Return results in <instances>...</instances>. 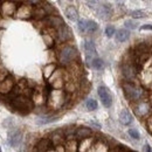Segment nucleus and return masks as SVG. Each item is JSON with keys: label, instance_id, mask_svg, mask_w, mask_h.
<instances>
[{"label": "nucleus", "instance_id": "a878e982", "mask_svg": "<svg viewBox=\"0 0 152 152\" xmlns=\"http://www.w3.org/2000/svg\"><path fill=\"white\" fill-rule=\"evenodd\" d=\"M63 88H64L66 93H69V94L75 93L76 90H77V83H76L75 80H68V81H66Z\"/></svg>", "mask_w": 152, "mask_h": 152}, {"label": "nucleus", "instance_id": "6ab92c4d", "mask_svg": "<svg viewBox=\"0 0 152 152\" xmlns=\"http://www.w3.org/2000/svg\"><path fill=\"white\" fill-rule=\"evenodd\" d=\"M95 142V138L94 137H88V138H84V139H81V142L78 143V151L80 152H84V151H89L90 148L93 146Z\"/></svg>", "mask_w": 152, "mask_h": 152}, {"label": "nucleus", "instance_id": "f03ea898", "mask_svg": "<svg viewBox=\"0 0 152 152\" xmlns=\"http://www.w3.org/2000/svg\"><path fill=\"white\" fill-rule=\"evenodd\" d=\"M57 58H58V62L61 66L67 67L68 64H70L72 62H74L78 58V52L74 46L66 45L60 49V52L57 54Z\"/></svg>", "mask_w": 152, "mask_h": 152}, {"label": "nucleus", "instance_id": "3c124183", "mask_svg": "<svg viewBox=\"0 0 152 152\" xmlns=\"http://www.w3.org/2000/svg\"><path fill=\"white\" fill-rule=\"evenodd\" d=\"M0 151H1V148H0Z\"/></svg>", "mask_w": 152, "mask_h": 152}, {"label": "nucleus", "instance_id": "423d86ee", "mask_svg": "<svg viewBox=\"0 0 152 152\" xmlns=\"http://www.w3.org/2000/svg\"><path fill=\"white\" fill-rule=\"evenodd\" d=\"M33 8H34V6L28 5V4L25 2V4H22V5L18 6L14 17L20 20L32 19V15H33Z\"/></svg>", "mask_w": 152, "mask_h": 152}, {"label": "nucleus", "instance_id": "c85d7f7f", "mask_svg": "<svg viewBox=\"0 0 152 152\" xmlns=\"http://www.w3.org/2000/svg\"><path fill=\"white\" fill-rule=\"evenodd\" d=\"M90 66H91L94 69H96V70H101V69L104 68V62H103V60L99 58V57H94V58L91 60V62H90Z\"/></svg>", "mask_w": 152, "mask_h": 152}, {"label": "nucleus", "instance_id": "37998d69", "mask_svg": "<svg viewBox=\"0 0 152 152\" xmlns=\"http://www.w3.org/2000/svg\"><path fill=\"white\" fill-rule=\"evenodd\" d=\"M72 1H73V0H60V2H61L62 5H69Z\"/></svg>", "mask_w": 152, "mask_h": 152}, {"label": "nucleus", "instance_id": "c03bdc74", "mask_svg": "<svg viewBox=\"0 0 152 152\" xmlns=\"http://www.w3.org/2000/svg\"><path fill=\"white\" fill-rule=\"evenodd\" d=\"M140 29H143V31H144V29H151L152 31V26L151 25H145V26H142Z\"/></svg>", "mask_w": 152, "mask_h": 152}, {"label": "nucleus", "instance_id": "f257e3e1", "mask_svg": "<svg viewBox=\"0 0 152 152\" xmlns=\"http://www.w3.org/2000/svg\"><path fill=\"white\" fill-rule=\"evenodd\" d=\"M10 104L13 109H15L19 114L27 115L32 111L34 108V103L31 97L26 95H18L15 96L13 99L10 101Z\"/></svg>", "mask_w": 152, "mask_h": 152}, {"label": "nucleus", "instance_id": "dca6fc26", "mask_svg": "<svg viewBox=\"0 0 152 152\" xmlns=\"http://www.w3.org/2000/svg\"><path fill=\"white\" fill-rule=\"evenodd\" d=\"M96 12H97V15L103 20L109 19V18L111 17V13H113L111 7H110L109 5H105V4H104V5H99L98 8L96 10Z\"/></svg>", "mask_w": 152, "mask_h": 152}, {"label": "nucleus", "instance_id": "a19ab883", "mask_svg": "<svg viewBox=\"0 0 152 152\" xmlns=\"http://www.w3.org/2000/svg\"><path fill=\"white\" fill-rule=\"evenodd\" d=\"M43 0H23V2L28 4V5H32V6H37V5H40Z\"/></svg>", "mask_w": 152, "mask_h": 152}, {"label": "nucleus", "instance_id": "79ce46f5", "mask_svg": "<svg viewBox=\"0 0 152 152\" xmlns=\"http://www.w3.org/2000/svg\"><path fill=\"white\" fill-rule=\"evenodd\" d=\"M90 125L95 126L96 129H101V124H98V123H96V122H90Z\"/></svg>", "mask_w": 152, "mask_h": 152}, {"label": "nucleus", "instance_id": "bb28decb", "mask_svg": "<svg viewBox=\"0 0 152 152\" xmlns=\"http://www.w3.org/2000/svg\"><path fill=\"white\" fill-rule=\"evenodd\" d=\"M115 35H116V40H117V41L124 42V41H126V40L129 39L130 32H129L128 29H119V31H117V32L115 33Z\"/></svg>", "mask_w": 152, "mask_h": 152}, {"label": "nucleus", "instance_id": "2eb2a0df", "mask_svg": "<svg viewBox=\"0 0 152 152\" xmlns=\"http://www.w3.org/2000/svg\"><path fill=\"white\" fill-rule=\"evenodd\" d=\"M50 146H53L50 138H42L39 140L37 148L34 150L35 151H55L54 148H50Z\"/></svg>", "mask_w": 152, "mask_h": 152}, {"label": "nucleus", "instance_id": "f704fd0d", "mask_svg": "<svg viewBox=\"0 0 152 152\" xmlns=\"http://www.w3.org/2000/svg\"><path fill=\"white\" fill-rule=\"evenodd\" d=\"M145 15H146V13L143 12V11H132V12H131V17L134 18V19H142V18H144Z\"/></svg>", "mask_w": 152, "mask_h": 152}, {"label": "nucleus", "instance_id": "a211bd4d", "mask_svg": "<svg viewBox=\"0 0 152 152\" xmlns=\"http://www.w3.org/2000/svg\"><path fill=\"white\" fill-rule=\"evenodd\" d=\"M50 140H52V144L53 146L58 145V144H64V140H66V137H64V131L62 130H56L50 134Z\"/></svg>", "mask_w": 152, "mask_h": 152}, {"label": "nucleus", "instance_id": "20e7f679", "mask_svg": "<svg viewBox=\"0 0 152 152\" xmlns=\"http://www.w3.org/2000/svg\"><path fill=\"white\" fill-rule=\"evenodd\" d=\"M123 91L126 96V98L131 102H138L140 98H142V95H143V89L140 87H138L137 84H134L133 82H124L123 83Z\"/></svg>", "mask_w": 152, "mask_h": 152}, {"label": "nucleus", "instance_id": "cd10ccee", "mask_svg": "<svg viewBox=\"0 0 152 152\" xmlns=\"http://www.w3.org/2000/svg\"><path fill=\"white\" fill-rule=\"evenodd\" d=\"M55 121H57L56 116H42V117H39L37 119V124L43 125V124H48V123H52Z\"/></svg>", "mask_w": 152, "mask_h": 152}, {"label": "nucleus", "instance_id": "ddd939ff", "mask_svg": "<svg viewBox=\"0 0 152 152\" xmlns=\"http://www.w3.org/2000/svg\"><path fill=\"white\" fill-rule=\"evenodd\" d=\"M150 110H151V105L148 102H139L138 101V104L134 107V114L138 117H146L150 113Z\"/></svg>", "mask_w": 152, "mask_h": 152}, {"label": "nucleus", "instance_id": "72a5a7b5", "mask_svg": "<svg viewBox=\"0 0 152 152\" xmlns=\"http://www.w3.org/2000/svg\"><path fill=\"white\" fill-rule=\"evenodd\" d=\"M77 28L81 33H87V20H78L77 21Z\"/></svg>", "mask_w": 152, "mask_h": 152}, {"label": "nucleus", "instance_id": "4468645a", "mask_svg": "<svg viewBox=\"0 0 152 152\" xmlns=\"http://www.w3.org/2000/svg\"><path fill=\"white\" fill-rule=\"evenodd\" d=\"M84 49H86V53H87V60L89 61V63L91 62V56H95L96 55V47L95 43L93 40L90 39H86L84 40Z\"/></svg>", "mask_w": 152, "mask_h": 152}, {"label": "nucleus", "instance_id": "e433bc0d", "mask_svg": "<svg viewBox=\"0 0 152 152\" xmlns=\"http://www.w3.org/2000/svg\"><path fill=\"white\" fill-rule=\"evenodd\" d=\"M128 132H129V136H130L131 138H133V139H139V138H140V134H139V132H138L137 129L131 128V129H129Z\"/></svg>", "mask_w": 152, "mask_h": 152}, {"label": "nucleus", "instance_id": "7ed1b4c3", "mask_svg": "<svg viewBox=\"0 0 152 152\" xmlns=\"http://www.w3.org/2000/svg\"><path fill=\"white\" fill-rule=\"evenodd\" d=\"M66 101H67V93L62 89H53L47 97V104L53 110L62 108Z\"/></svg>", "mask_w": 152, "mask_h": 152}, {"label": "nucleus", "instance_id": "49530a36", "mask_svg": "<svg viewBox=\"0 0 152 152\" xmlns=\"http://www.w3.org/2000/svg\"><path fill=\"white\" fill-rule=\"evenodd\" d=\"M4 68V64H2V62H1V58H0V69H2Z\"/></svg>", "mask_w": 152, "mask_h": 152}, {"label": "nucleus", "instance_id": "a18cd8bd", "mask_svg": "<svg viewBox=\"0 0 152 152\" xmlns=\"http://www.w3.org/2000/svg\"><path fill=\"white\" fill-rule=\"evenodd\" d=\"M144 151H151V148H150V145H149V144H146V145H145Z\"/></svg>", "mask_w": 152, "mask_h": 152}, {"label": "nucleus", "instance_id": "39448f33", "mask_svg": "<svg viewBox=\"0 0 152 152\" xmlns=\"http://www.w3.org/2000/svg\"><path fill=\"white\" fill-rule=\"evenodd\" d=\"M17 8H18L17 2H14L12 0H4L1 6H0V12H1L2 18L7 19V18H11V17H14Z\"/></svg>", "mask_w": 152, "mask_h": 152}, {"label": "nucleus", "instance_id": "c9c22d12", "mask_svg": "<svg viewBox=\"0 0 152 152\" xmlns=\"http://www.w3.org/2000/svg\"><path fill=\"white\" fill-rule=\"evenodd\" d=\"M45 10H46V12L49 14V13H52V12H55V10H54V7L52 6V5H49L48 2H45V1H42L41 4H40Z\"/></svg>", "mask_w": 152, "mask_h": 152}, {"label": "nucleus", "instance_id": "8fccbe9b", "mask_svg": "<svg viewBox=\"0 0 152 152\" xmlns=\"http://www.w3.org/2000/svg\"><path fill=\"white\" fill-rule=\"evenodd\" d=\"M2 19V15H1V12H0V20Z\"/></svg>", "mask_w": 152, "mask_h": 152}, {"label": "nucleus", "instance_id": "4be33fe9", "mask_svg": "<svg viewBox=\"0 0 152 152\" xmlns=\"http://www.w3.org/2000/svg\"><path fill=\"white\" fill-rule=\"evenodd\" d=\"M46 99H47V97H45L43 96V93H42V90H39V89H33V94H32V101H33V103L34 104H43L45 102H46Z\"/></svg>", "mask_w": 152, "mask_h": 152}, {"label": "nucleus", "instance_id": "09e8293b", "mask_svg": "<svg viewBox=\"0 0 152 152\" xmlns=\"http://www.w3.org/2000/svg\"><path fill=\"white\" fill-rule=\"evenodd\" d=\"M1 37H2V29H0V39H1Z\"/></svg>", "mask_w": 152, "mask_h": 152}, {"label": "nucleus", "instance_id": "4c0bfd02", "mask_svg": "<svg viewBox=\"0 0 152 152\" xmlns=\"http://www.w3.org/2000/svg\"><path fill=\"white\" fill-rule=\"evenodd\" d=\"M115 33H116V31H115L114 26H108V27L105 28V35H107L108 38H111V37H114Z\"/></svg>", "mask_w": 152, "mask_h": 152}, {"label": "nucleus", "instance_id": "9d476101", "mask_svg": "<svg viewBox=\"0 0 152 152\" xmlns=\"http://www.w3.org/2000/svg\"><path fill=\"white\" fill-rule=\"evenodd\" d=\"M97 94H98L99 98H101L102 104H103L105 108H110V107H111V104H113V98H111V95H110L109 90H108L105 87H103V86L98 87Z\"/></svg>", "mask_w": 152, "mask_h": 152}, {"label": "nucleus", "instance_id": "ea45409f", "mask_svg": "<svg viewBox=\"0 0 152 152\" xmlns=\"http://www.w3.org/2000/svg\"><path fill=\"white\" fill-rule=\"evenodd\" d=\"M8 75H10V73H8V70H7V69H5V68L0 69V82H1V81H4V80H5Z\"/></svg>", "mask_w": 152, "mask_h": 152}, {"label": "nucleus", "instance_id": "f8f14e48", "mask_svg": "<svg viewBox=\"0 0 152 152\" xmlns=\"http://www.w3.org/2000/svg\"><path fill=\"white\" fill-rule=\"evenodd\" d=\"M56 31H57V40L60 42H67L68 40H70V39L73 38L72 29L66 23H63L62 26H60Z\"/></svg>", "mask_w": 152, "mask_h": 152}, {"label": "nucleus", "instance_id": "de8ad7c7", "mask_svg": "<svg viewBox=\"0 0 152 152\" xmlns=\"http://www.w3.org/2000/svg\"><path fill=\"white\" fill-rule=\"evenodd\" d=\"M12 1H14V2H20V1H23V0H12Z\"/></svg>", "mask_w": 152, "mask_h": 152}, {"label": "nucleus", "instance_id": "0eeeda50", "mask_svg": "<svg viewBox=\"0 0 152 152\" xmlns=\"http://www.w3.org/2000/svg\"><path fill=\"white\" fill-rule=\"evenodd\" d=\"M137 66H134L132 62H124L123 66H122V74L123 76L130 81V82H133V80L136 78L137 76Z\"/></svg>", "mask_w": 152, "mask_h": 152}, {"label": "nucleus", "instance_id": "1a4fd4ad", "mask_svg": "<svg viewBox=\"0 0 152 152\" xmlns=\"http://www.w3.org/2000/svg\"><path fill=\"white\" fill-rule=\"evenodd\" d=\"M40 22L43 23V27H53V28H56V29L64 23L62 18H60L57 15H47L45 19L40 20Z\"/></svg>", "mask_w": 152, "mask_h": 152}, {"label": "nucleus", "instance_id": "7c9ffc66", "mask_svg": "<svg viewBox=\"0 0 152 152\" xmlns=\"http://www.w3.org/2000/svg\"><path fill=\"white\" fill-rule=\"evenodd\" d=\"M56 69V66L55 64H47L45 68H43V76H45V78H49L50 77V75L54 73V70Z\"/></svg>", "mask_w": 152, "mask_h": 152}, {"label": "nucleus", "instance_id": "5701e85b", "mask_svg": "<svg viewBox=\"0 0 152 152\" xmlns=\"http://www.w3.org/2000/svg\"><path fill=\"white\" fill-rule=\"evenodd\" d=\"M119 122L122 124H124V125H129V124L132 123V116H131V114L126 109H123L121 111V114H119Z\"/></svg>", "mask_w": 152, "mask_h": 152}, {"label": "nucleus", "instance_id": "393cba45", "mask_svg": "<svg viewBox=\"0 0 152 152\" xmlns=\"http://www.w3.org/2000/svg\"><path fill=\"white\" fill-rule=\"evenodd\" d=\"M64 14L70 21H77L78 20V12L74 6H68L64 11Z\"/></svg>", "mask_w": 152, "mask_h": 152}, {"label": "nucleus", "instance_id": "412c9836", "mask_svg": "<svg viewBox=\"0 0 152 152\" xmlns=\"http://www.w3.org/2000/svg\"><path fill=\"white\" fill-rule=\"evenodd\" d=\"M93 134V130L90 128H86V126H81L78 129H76V132H75V137L81 140V139H84V138H88Z\"/></svg>", "mask_w": 152, "mask_h": 152}, {"label": "nucleus", "instance_id": "2f4dec72", "mask_svg": "<svg viewBox=\"0 0 152 152\" xmlns=\"http://www.w3.org/2000/svg\"><path fill=\"white\" fill-rule=\"evenodd\" d=\"M98 29V25L93 20H88L87 21V33H95Z\"/></svg>", "mask_w": 152, "mask_h": 152}, {"label": "nucleus", "instance_id": "c756f323", "mask_svg": "<svg viewBox=\"0 0 152 152\" xmlns=\"http://www.w3.org/2000/svg\"><path fill=\"white\" fill-rule=\"evenodd\" d=\"M42 40H43V42L46 43V46H47V47H53V46H54L55 38H54V37H52L49 33L43 32V33H42Z\"/></svg>", "mask_w": 152, "mask_h": 152}, {"label": "nucleus", "instance_id": "b1692460", "mask_svg": "<svg viewBox=\"0 0 152 152\" xmlns=\"http://www.w3.org/2000/svg\"><path fill=\"white\" fill-rule=\"evenodd\" d=\"M89 151H102V152H105V151H109V146L103 140H96L94 142L93 146L90 148Z\"/></svg>", "mask_w": 152, "mask_h": 152}, {"label": "nucleus", "instance_id": "473e14b6", "mask_svg": "<svg viewBox=\"0 0 152 152\" xmlns=\"http://www.w3.org/2000/svg\"><path fill=\"white\" fill-rule=\"evenodd\" d=\"M86 105H87V109H88V110H90V111H94V110H96V109H97V107H98L97 101H96V99H94V98H89V99L87 101Z\"/></svg>", "mask_w": 152, "mask_h": 152}, {"label": "nucleus", "instance_id": "58836bf2", "mask_svg": "<svg viewBox=\"0 0 152 152\" xmlns=\"http://www.w3.org/2000/svg\"><path fill=\"white\" fill-rule=\"evenodd\" d=\"M137 22L136 21H133V20H126L125 21V27L126 28H129V29H136L137 28Z\"/></svg>", "mask_w": 152, "mask_h": 152}, {"label": "nucleus", "instance_id": "f3484780", "mask_svg": "<svg viewBox=\"0 0 152 152\" xmlns=\"http://www.w3.org/2000/svg\"><path fill=\"white\" fill-rule=\"evenodd\" d=\"M64 149L68 152H76L78 151V139L76 137L72 138H66L64 140Z\"/></svg>", "mask_w": 152, "mask_h": 152}, {"label": "nucleus", "instance_id": "aec40b11", "mask_svg": "<svg viewBox=\"0 0 152 152\" xmlns=\"http://www.w3.org/2000/svg\"><path fill=\"white\" fill-rule=\"evenodd\" d=\"M47 15H48V13L46 12V10H45L41 5H37V6H34V8H33V15H32V19H34L35 21H40V20L45 19Z\"/></svg>", "mask_w": 152, "mask_h": 152}, {"label": "nucleus", "instance_id": "9b49d317", "mask_svg": "<svg viewBox=\"0 0 152 152\" xmlns=\"http://www.w3.org/2000/svg\"><path fill=\"white\" fill-rule=\"evenodd\" d=\"M7 142H8V144H10L11 146H13V148L19 146L20 144H21V142H22V133H21V131L18 130V129H12V130H10L8 137H7Z\"/></svg>", "mask_w": 152, "mask_h": 152}, {"label": "nucleus", "instance_id": "6e6552de", "mask_svg": "<svg viewBox=\"0 0 152 152\" xmlns=\"http://www.w3.org/2000/svg\"><path fill=\"white\" fill-rule=\"evenodd\" d=\"M14 84H15V78H14V76L10 74L4 81L0 82V95H8L12 91Z\"/></svg>", "mask_w": 152, "mask_h": 152}]
</instances>
